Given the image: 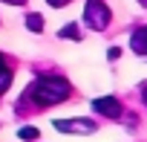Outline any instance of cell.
Wrapping results in <instances>:
<instances>
[{"mask_svg": "<svg viewBox=\"0 0 147 142\" xmlns=\"http://www.w3.org/2000/svg\"><path fill=\"white\" fill-rule=\"evenodd\" d=\"M26 96L38 104V107H46V104H58L69 96V84L66 79H58V76H43V79H35L26 90Z\"/></svg>", "mask_w": 147, "mask_h": 142, "instance_id": "1", "label": "cell"}, {"mask_svg": "<svg viewBox=\"0 0 147 142\" xmlns=\"http://www.w3.org/2000/svg\"><path fill=\"white\" fill-rule=\"evenodd\" d=\"M84 23L95 32L107 29L110 26V9L104 0H87V6H84Z\"/></svg>", "mask_w": 147, "mask_h": 142, "instance_id": "2", "label": "cell"}, {"mask_svg": "<svg viewBox=\"0 0 147 142\" xmlns=\"http://www.w3.org/2000/svg\"><path fill=\"white\" fill-rule=\"evenodd\" d=\"M55 128L63 133H95L92 119H55Z\"/></svg>", "mask_w": 147, "mask_h": 142, "instance_id": "3", "label": "cell"}, {"mask_svg": "<svg viewBox=\"0 0 147 142\" xmlns=\"http://www.w3.org/2000/svg\"><path fill=\"white\" fill-rule=\"evenodd\" d=\"M92 107H95L101 116H107V119H121V102L113 99V96H101V99H95Z\"/></svg>", "mask_w": 147, "mask_h": 142, "instance_id": "4", "label": "cell"}, {"mask_svg": "<svg viewBox=\"0 0 147 142\" xmlns=\"http://www.w3.org/2000/svg\"><path fill=\"white\" fill-rule=\"evenodd\" d=\"M130 46H133V52H138V55H147V26H141V29H136V32H133V38H130Z\"/></svg>", "mask_w": 147, "mask_h": 142, "instance_id": "5", "label": "cell"}, {"mask_svg": "<svg viewBox=\"0 0 147 142\" xmlns=\"http://www.w3.org/2000/svg\"><path fill=\"white\" fill-rule=\"evenodd\" d=\"M9 84H12V67H9V61L3 55H0V96L9 90Z\"/></svg>", "mask_w": 147, "mask_h": 142, "instance_id": "6", "label": "cell"}, {"mask_svg": "<svg viewBox=\"0 0 147 142\" xmlns=\"http://www.w3.org/2000/svg\"><path fill=\"white\" fill-rule=\"evenodd\" d=\"M26 29H29V32H43V18H40L38 12L26 15Z\"/></svg>", "mask_w": 147, "mask_h": 142, "instance_id": "7", "label": "cell"}, {"mask_svg": "<svg viewBox=\"0 0 147 142\" xmlns=\"http://www.w3.org/2000/svg\"><path fill=\"white\" fill-rule=\"evenodd\" d=\"M18 136L26 139V142H35V139H38V128H35V125H23V128L18 130Z\"/></svg>", "mask_w": 147, "mask_h": 142, "instance_id": "8", "label": "cell"}, {"mask_svg": "<svg viewBox=\"0 0 147 142\" xmlns=\"http://www.w3.org/2000/svg\"><path fill=\"white\" fill-rule=\"evenodd\" d=\"M58 35H61V38H69V41H78V26H75V23H66Z\"/></svg>", "mask_w": 147, "mask_h": 142, "instance_id": "9", "label": "cell"}, {"mask_svg": "<svg viewBox=\"0 0 147 142\" xmlns=\"http://www.w3.org/2000/svg\"><path fill=\"white\" fill-rule=\"evenodd\" d=\"M118 55H121V49H118V46H110V52H107V58L113 61V58H118Z\"/></svg>", "mask_w": 147, "mask_h": 142, "instance_id": "10", "label": "cell"}, {"mask_svg": "<svg viewBox=\"0 0 147 142\" xmlns=\"http://www.w3.org/2000/svg\"><path fill=\"white\" fill-rule=\"evenodd\" d=\"M46 3H49V6H55V9H61V6H66V3H69V0H46Z\"/></svg>", "mask_w": 147, "mask_h": 142, "instance_id": "11", "label": "cell"}, {"mask_svg": "<svg viewBox=\"0 0 147 142\" xmlns=\"http://www.w3.org/2000/svg\"><path fill=\"white\" fill-rule=\"evenodd\" d=\"M3 3H9V6H20V3H26V0H3Z\"/></svg>", "mask_w": 147, "mask_h": 142, "instance_id": "12", "label": "cell"}, {"mask_svg": "<svg viewBox=\"0 0 147 142\" xmlns=\"http://www.w3.org/2000/svg\"><path fill=\"white\" fill-rule=\"evenodd\" d=\"M141 99H144V104H147V84L141 87Z\"/></svg>", "mask_w": 147, "mask_h": 142, "instance_id": "13", "label": "cell"}, {"mask_svg": "<svg viewBox=\"0 0 147 142\" xmlns=\"http://www.w3.org/2000/svg\"><path fill=\"white\" fill-rule=\"evenodd\" d=\"M138 3H141V6H147V0H138Z\"/></svg>", "mask_w": 147, "mask_h": 142, "instance_id": "14", "label": "cell"}]
</instances>
